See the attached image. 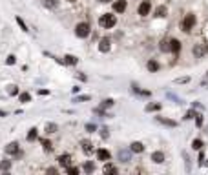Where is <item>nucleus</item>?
<instances>
[{
	"label": "nucleus",
	"instance_id": "f257e3e1",
	"mask_svg": "<svg viewBox=\"0 0 208 175\" xmlns=\"http://www.w3.org/2000/svg\"><path fill=\"white\" fill-rule=\"evenodd\" d=\"M115 24H117V16L111 15V13H104V15H100V18H99V26L104 27V29H110V27H113Z\"/></svg>",
	"mask_w": 208,
	"mask_h": 175
},
{
	"label": "nucleus",
	"instance_id": "f03ea898",
	"mask_svg": "<svg viewBox=\"0 0 208 175\" xmlns=\"http://www.w3.org/2000/svg\"><path fill=\"white\" fill-rule=\"evenodd\" d=\"M194 26H196V15H192V13H188L185 18H183V22H181V27H183V31H192L194 29Z\"/></svg>",
	"mask_w": 208,
	"mask_h": 175
},
{
	"label": "nucleus",
	"instance_id": "7ed1b4c3",
	"mask_svg": "<svg viewBox=\"0 0 208 175\" xmlns=\"http://www.w3.org/2000/svg\"><path fill=\"white\" fill-rule=\"evenodd\" d=\"M75 35H77L79 38H86V37L90 35V24H88V22H79V24L75 26Z\"/></svg>",
	"mask_w": 208,
	"mask_h": 175
},
{
	"label": "nucleus",
	"instance_id": "20e7f679",
	"mask_svg": "<svg viewBox=\"0 0 208 175\" xmlns=\"http://www.w3.org/2000/svg\"><path fill=\"white\" fill-rule=\"evenodd\" d=\"M150 11H152V4H150V0H143V2L139 4L137 13H139L141 16H146V15H150Z\"/></svg>",
	"mask_w": 208,
	"mask_h": 175
},
{
	"label": "nucleus",
	"instance_id": "39448f33",
	"mask_svg": "<svg viewBox=\"0 0 208 175\" xmlns=\"http://www.w3.org/2000/svg\"><path fill=\"white\" fill-rule=\"evenodd\" d=\"M126 7H128V2L126 0H115V4H113V11L115 13H124Z\"/></svg>",
	"mask_w": 208,
	"mask_h": 175
},
{
	"label": "nucleus",
	"instance_id": "423d86ee",
	"mask_svg": "<svg viewBox=\"0 0 208 175\" xmlns=\"http://www.w3.org/2000/svg\"><path fill=\"white\" fill-rule=\"evenodd\" d=\"M97 159H99V161H110V159H111V153H110L108 150L100 148V150H97Z\"/></svg>",
	"mask_w": 208,
	"mask_h": 175
},
{
	"label": "nucleus",
	"instance_id": "0eeeda50",
	"mask_svg": "<svg viewBox=\"0 0 208 175\" xmlns=\"http://www.w3.org/2000/svg\"><path fill=\"white\" fill-rule=\"evenodd\" d=\"M155 121H157V122H161V124H164V126H170V128H177V122H175V121H172V119H164V117H155Z\"/></svg>",
	"mask_w": 208,
	"mask_h": 175
},
{
	"label": "nucleus",
	"instance_id": "6e6552de",
	"mask_svg": "<svg viewBox=\"0 0 208 175\" xmlns=\"http://www.w3.org/2000/svg\"><path fill=\"white\" fill-rule=\"evenodd\" d=\"M132 150H121L119 152V159L122 161V163H130V159H132Z\"/></svg>",
	"mask_w": 208,
	"mask_h": 175
},
{
	"label": "nucleus",
	"instance_id": "1a4fd4ad",
	"mask_svg": "<svg viewBox=\"0 0 208 175\" xmlns=\"http://www.w3.org/2000/svg\"><path fill=\"white\" fill-rule=\"evenodd\" d=\"M130 150H132L133 153H143V152H144V144L135 141V142H132V144H130Z\"/></svg>",
	"mask_w": 208,
	"mask_h": 175
},
{
	"label": "nucleus",
	"instance_id": "9d476101",
	"mask_svg": "<svg viewBox=\"0 0 208 175\" xmlns=\"http://www.w3.org/2000/svg\"><path fill=\"white\" fill-rule=\"evenodd\" d=\"M5 153H9V155L18 153V142H9V144L5 146Z\"/></svg>",
	"mask_w": 208,
	"mask_h": 175
},
{
	"label": "nucleus",
	"instance_id": "9b49d317",
	"mask_svg": "<svg viewBox=\"0 0 208 175\" xmlns=\"http://www.w3.org/2000/svg\"><path fill=\"white\" fill-rule=\"evenodd\" d=\"M152 161H153L155 164L164 163V153H163V152H153V153H152Z\"/></svg>",
	"mask_w": 208,
	"mask_h": 175
},
{
	"label": "nucleus",
	"instance_id": "f8f14e48",
	"mask_svg": "<svg viewBox=\"0 0 208 175\" xmlns=\"http://www.w3.org/2000/svg\"><path fill=\"white\" fill-rule=\"evenodd\" d=\"M99 49H100L102 53H108V51H110V38H102V40L99 42Z\"/></svg>",
	"mask_w": 208,
	"mask_h": 175
},
{
	"label": "nucleus",
	"instance_id": "ddd939ff",
	"mask_svg": "<svg viewBox=\"0 0 208 175\" xmlns=\"http://www.w3.org/2000/svg\"><path fill=\"white\" fill-rule=\"evenodd\" d=\"M146 68H148V71L155 73V71H159V68H161V66H159V62H157V60H153V58H152V60H148Z\"/></svg>",
	"mask_w": 208,
	"mask_h": 175
},
{
	"label": "nucleus",
	"instance_id": "4468645a",
	"mask_svg": "<svg viewBox=\"0 0 208 175\" xmlns=\"http://www.w3.org/2000/svg\"><path fill=\"white\" fill-rule=\"evenodd\" d=\"M161 108H163V104H161V102H150L144 110L150 113V111H161Z\"/></svg>",
	"mask_w": 208,
	"mask_h": 175
},
{
	"label": "nucleus",
	"instance_id": "2eb2a0df",
	"mask_svg": "<svg viewBox=\"0 0 208 175\" xmlns=\"http://www.w3.org/2000/svg\"><path fill=\"white\" fill-rule=\"evenodd\" d=\"M58 163H60L62 166H66V168H68V166H69V163H71V155H69V153L60 155V157H58Z\"/></svg>",
	"mask_w": 208,
	"mask_h": 175
},
{
	"label": "nucleus",
	"instance_id": "dca6fc26",
	"mask_svg": "<svg viewBox=\"0 0 208 175\" xmlns=\"http://www.w3.org/2000/svg\"><path fill=\"white\" fill-rule=\"evenodd\" d=\"M166 13H168L166 5H159V7L155 9V16H157V18H164V16H166Z\"/></svg>",
	"mask_w": 208,
	"mask_h": 175
},
{
	"label": "nucleus",
	"instance_id": "f3484780",
	"mask_svg": "<svg viewBox=\"0 0 208 175\" xmlns=\"http://www.w3.org/2000/svg\"><path fill=\"white\" fill-rule=\"evenodd\" d=\"M42 4H44L48 9H57V7H58V0H42Z\"/></svg>",
	"mask_w": 208,
	"mask_h": 175
},
{
	"label": "nucleus",
	"instance_id": "a211bd4d",
	"mask_svg": "<svg viewBox=\"0 0 208 175\" xmlns=\"http://www.w3.org/2000/svg\"><path fill=\"white\" fill-rule=\"evenodd\" d=\"M170 44H172V51H174V53H179V51H181V42H179L177 38H172Z\"/></svg>",
	"mask_w": 208,
	"mask_h": 175
},
{
	"label": "nucleus",
	"instance_id": "6ab92c4d",
	"mask_svg": "<svg viewBox=\"0 0 208 175\" xmlns=\"http://www.w3.org/2000/svg\"><path fill=\"white\" fill-rule=\"evenodd\" d=\"M132 89H133L137 95H143V97H150V95H152L150 91H146V89H141V88H139V86H135V84L132 86Z\"/></svg>",
	"mask_w": 208,
	"mask_h": 175
},
{
	"label": "nucleus",
	"instance_id": "aec40b11",
	"mask_svg": "<svg viewBox=\"0 0 208 175\" xmlns=\"http://www.w3.org/2000/svg\"><path fill=\"white\" fill-rule=\"evenodd\" d=\"M44 130H46V133H49V135H51V133H55V131H57V130H58V126H57V124H55V122H48V124H46V128H44Z\"/></svg>",
	"mask_w": 208,
	"mask_h": 175
},
{
	"label": "nucleus",
	"instance_id": "412c9836",
	"mask_svg": "<svg viewBox=\"0 0 208 175\" xmlns=\"http://www.w3.org/2000/svg\"><path fill=\"white\" fill-rule=\"evenodd\" d=\"M37 137H38V130H37V128H31L29 133H27V141L33 142V141H37Z\"/></svg>",
	"mask_w": 208,
	"mask_h": 175
},
{
	"label": "nucleus",
	"instance_id": "4be33fe9",
	"mask_svg": "<svg viewBox=\"0 0 208 175\" xmlns=\"http://www.w3.org/2000/svg\"><path fill=\"white\" fill-rule=\"evenodd\" d=\"M159 47H161V51H164V53H168V51H172V44H170V40H163Z\"/></svg>",
	"mask_w": 208,
	"mask_h": 175
},
{
	"label": "nucleus",
	"instance_id": "5701e85b",
	"mask_svg": "<svg viewBox=\"0 0 208 175\" xmlns=\"http://www.w3.org/2000/svg\"><path fill=\"white\" fill-rule=\"evenodd\" d=\"M194 55H196V58H201V57L205 55V47H203L201 44L196 46V47H194Z\"/></svg>",
	"mask_w": 208,
	"mask_h": 175
},
{
	"label": "nucleus",
	"instance_id": "b1692460",
	"mask_svg": "<svg viewBox=\"0 0 208 175\" xmlns=\"http://www.w3.org/2000/svg\"><path fill=\"white\" fill-rule=\"evenodd\" d=\"M79 60H77V57H73V55H66L64 57V64H69V66H75Z\"/></svg>",
	"mask_w": 208,
	"mask_h": 175
},
{
	"label": "nucleus",
	"instance_id": "393cba45",
	"mask_svg": "<svg viewBox=\"0 0 208 175\" xmlns=\"http://www.w3.org/2000/svg\"><path fill=\"white\" fill-rule=\"evenodd\" d=\"M102 172H104V173H117L119 170H117V166H113V164H106V166L102 168Z\"/></svg>",
	"mask_w": 208,
	"mask_h": 175
},
{
	"label": "nucleus",
	"instance_id": "a878e982",
	"mask_svg": "<svg viewBox=\"0 0 208 175\" xmlns=\"http://www.w3.org/2000/svg\"><path fill=\"white\" fill-rule=\"evenodd\" d=\"M13 166V161H2L0 163V172H7Z\"/></svg>",
	"mask_w": 208,
	"mask_h": 175
},
{
	"label": "nucleus",
	"instance_id": "bb28decb",
	"mask_svg": "<svg viewBox=\"0 0 208 175\" xmlns=\"http://www.w3.org/2000/svg\"><path fill=\"white\" fill-rule=\"evenodd\" d=\"M80 146H82V150H84L86 153H91V150H93V148H91V142H90V141H82V142H80Z\"/></svg>",
	"mask_w": 208,
	"mask_h": 175
},
{
	"label": "nucleus",
	"instance_id": "cd10ccee",
	"mask_svg": "<svg viewBox=\"0 0 208 175\" xmlns=\"http://www.w3.org/2000/svg\"><path fill=\"white\" fill-rule=\"evenodd\" d=\"M82 170H84V172H86V173H91V172H95V164H93V163H90V161H88V163H86V164H84V166H82Z\"/></svg>",
	"mask_w": 208,
	"mask_h": 175
},
{
	"label": "nucleus",
	"instance_id": "c85d7f7f",
	"mask_svg": "<svg viewBox=\"0 0 208 175\" xmlns=\"http://www.w3.org/2000/svg\"><path fill=\"white\" fill-rule=\"evenodd\" d=\"M20 102H22V104L31 102V95H29V93H20Z\"/></svg>",
	"mask_w": 208,
	"mask_h": 175
},
{
	"label": "nucleus",
	"instance_id": "c756f323",
	"mask_svg": "<svg viewBox=\"0 0 208 175\" xmlns=\"http://www.w3.org/2000/svg\"><path fill=\"white\" fill-rule=\"evenodd\" d=\"M113 104H115V100H113V99H106V100H102L100 108H104V110H106V108H111Z\"/></svg>",
	"mask_w": 208,
	"mask_h": 175
},
{
	"label": "nucleus",
	"instance_id": "7c9ffc66",
	"mask_svg": "<svg viewBox=\"0 0 208 175\" xmlns=\"http://www.w3.org/2000/svg\"><path fill=\"white\" fill-rule=\"evenodd\" d=\"M192 148H194V150H201V148H203V141H201V139H194V141H192Z\"/></svg>",
	"mask_w": 208,
	"mask_h": 175
},
{
	"label": "nucleus",
	"instance_id": "2f4dec72",
	"mask_svg": "<svg viewBox=\"0 0 208 175\" xmlns=\"http://www.w3.org/2000/svg\"><path fill=\"white\" fill-rule=\"evenodd\" d=\"M16 24L20 26V29H22V31H27V26H26V22H24L20 16H16Z\"/></svg>",
	"mask_w": 208,
	"mask_h": 175
},
{
	"label": "nucleus",
	"instance_id": "473e14b6",
	"mask_svg": "<svg viewBox=\"0 0 208 175\" xmlns=\"http://www.w3.org/2000/svg\"><path fill=\"white\" fill-rule=\"evenodd\" d=\"M84 100H91V97L90 95H79V97H75V102H84Z\"/></svg>",
	"mask_w": 208,
	"mask_h": 175
},
{
	"label": "nucleus",
	"instance_id": "72a5a7b5",
	"mask_svg": "<svg viewBox=\"0 0 208 175\" xmlns=\"http://www.w3.org/2000/svg\"><path fill=\"white\" fill-rule=\"evenodd\" d=\"M42 146H44V150H46V152H51V150H53V144H51L48 139H46V141H42Z\"/></svg>",
	"mask_w": 208,
	"mask_h": 175
},
{
	"label": "nucleus",
	"instance_id": "f704fd0d",
	"mask_svg": "<svg viewBox=\"0 0 208 175\" xmlns=\"http://www.w3.org/2000/svg\"><path fill=\"white\" fill-rule=\"evenodd\" d=\"M66 172H68L69 175H77L80 170H79V168H75V166H68V168H66Z\"/></svg>",
	"mask_w": 208,
	"mask_h": 175
},
{
	"label": "nucleus",
	"instance_id": "c9c22d12",
	"mask_svg": "<svg viewBox=\"0 0 208 175\" xmlns=\"http://www.w3.org/2000/svg\"><path fill=\"white\" fill-rule=\"evenodd\" d=\"M174 82L175 84H186V82H190V77H181V79H175Z\"/></svg>",
	"mask_w": 208,
	"mask_h": 175
},
{
	"label": "nucleus",
	"instance_id": "e433bc0d",
	"mask_svg": "<svg viewBox=\"0 0 208 175\" xmlns=\"http://www.w3.org/2000/svg\"><path fill=\"white\" fill-rule=\"evenodd\" d=\"M7 93H9V95H18V88H16V86H9V88H7Z\"/></svg>",
	"mask_w": 208,
	"mask_h": 175
},
{
	"label": "nucleus",
	"instance_id": "4c0bfd02",
	"mask_svg": "<svg viewBox=\"0 0 208 175\" xmlns=\"http://www.w3.org/2000/svg\"><path fill=\"white\" fill-rule=\"evenodd\" d=\"M196 115H197V113H196V110H190V111H188V113H186V115H185V119H186V121H188V119H194V117H196Z\"/></svg>",
	"mask_w": 208,
	"mask_h": 175
},
{
	"label": "nucleus",
	"instance_id": "58836bf2",
	"mask_svg": "<svg viewBox=\"0 0 208 175\" xmlns=\"http://www.w3.org/2000/svg\"><path fill=\"white\" fill-rule=\"evenodd\" d=\"M196 124H197V126H199V128H201V126H203V115H199V113H197V115H196Z\"/></svg>",
	"mask_w": 208,
	"mask_h": 175
},
{
	"label": "nucleus",
	"instance_id": "ea45409f",
	"mask_svg": "<svg viewBox=\"0 0 208 175\" xmlns=\"http://www.w3.org/2000/svg\"><path fill=\"white\" fill-rule=\"evenodd\" d=\"M15 62H16L15 55H9V57H7V60H5V64H9V66H11V64H15Z\"/></svg>",
	"mask_w": 208,
	"mask_h": 175
},
{
	"label": "nucleus",
	"instance_id": "a19ab883",
	"mask_svg": "<svg viewBox=\"0 0 208 175\" xmlns=\"http://www.w3.org/2000/svg\"><path fill=\"white\" fill-rule=\"evenodd\" d=\"M86 130H88V131H95L97 128H95V124H86Z\"/></svg>",
	"mask_w": 208,
	"mask_h": 175
},
{
	"label": "nucleus",
	"instance_id": "79ce46f5",
	"mask_svg": "<svg viewBox=\"0 0 208 175\" xmlns=\"http://www.w3.org/2000/svg\"><path fill=\"white\" fill-rule=\"evenodd\" d=\"M77 79H80V80H86V75H82V73H77Z\"/></svg>",
	"mask_w": 208,
	"mask_h": 175
},
{
	"label": "nucleus",
	"instance_id": "37998d69",
	"mask_svg": "<svg viewBox=\"0 0 208 175\" xmlns=\"http://www.w3.org/2000/svg\"><path fill=\"white\" fill-rule=\"evenodd\" d=\"M48 93H49L48 89H38V95H48Z\"/></svg>",
	"mask_w": 208,
	"mask_h": 175
},
{
	"label": "nucleus",
	"instance_id": "c03bdc74",
	"mask_svg": "<svg viewBox=\"0 0 208 175\" xmlns=\"http://www.w3.org/2000/svg\"><path fill=\"white\" fill-rule=\"evenodd\" d=\"M100 131H102V137H104V139H106V137H108V130H106V128H102V130H100Z\"/></svg>",
	"mask_w": 208,
	"mask_h": 175
},
{
	"label": "nucleus",
	"instance_id": "a18cd8bd",
	"mask_svg": "<svg viewBox=\"0 0 208 175\" xmlns=\"http://www.w3.org/2000/svg\"><path fill=\"white\" fill-rule=\"evenodd\" d=\"M203 159H205V153L201 152V153H199V164H203Z\"/></svg>",
	"mask_w": 208,
	"mask_h": 175
},
{
	"label": "nucleus",
	"instance_id": "49530a36",
	"mask_svg": "<svg viewBox=\"0 0 208 175\" xmlns=\"http://www.w3.org/2000/svg\"><path fill=\"white\" fill-rule=\"evenodd\" d=\"M48 173H57V168H48Z\"/></svg>",
	"mask_w": 208,
	"mask_h": 175
},
{
	"label": "nucleus",
	"instance_id": "de8ad7c7",
	"mask_svg": "<svg viewBox=\"0 0 208 175\" xmlns=\"http://www.w3.org/2000/svg\"><path fill=\"white\" fill-rule=\"evenodd\" d=\"M99 2H111V0H99Z\"/></svg>",
	"mask_w": 208,
	"mask_h": 175
},
{
	"label": "nucleus",
	"instance_id": "09e8293b",
	"mask_svg": "<svg viewBox=\"0 0 208 175\" xmlns=\"http://www.w3.org/2000/svg\"><path fill=\"white\" fill-rule=\"evenodd\" d=\"M68 2H75V0H68Z\"/></svg>",
	"mask_w": 208,
	"mask_h": 175
}]
</instances>
